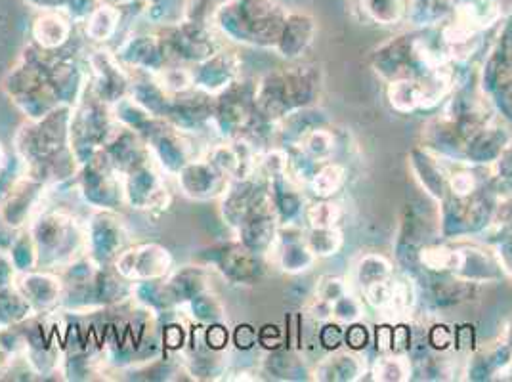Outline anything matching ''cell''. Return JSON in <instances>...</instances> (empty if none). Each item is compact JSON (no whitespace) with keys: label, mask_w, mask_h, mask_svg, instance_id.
Listing matches in <instances>:
<instances>
[{"label":"cell","mask_w":512,"mask_h":382,"mask_svg":"<svg viewBox=\"0 0 512 382\" xmlns=\"http://www.w3.org/2000/svg\"><path fill=\"white\" fill-rule=\"evenodd\" d=\"M321 92L318 65H299L287 71L270 73L255 90L256 115L264 121H278L310 107Z\"/></svg>","instance_id":"1"},{"label":"cell","mask_w":512,"mask_h":382,"mask_svg":"<svg viewBox=\"0 0 512 382\" xmlns=\"http://www.w3.org/2000/svg\"><path fill=\"white\" fill-rule=\"evenodd\" d=\"M285 18L274 0H226L213 16L224 33L260 46L278 44Z\"/></svg>","instance_id":"2"},{"label":"cell","mask_w":512,"mask_h":382,"mask_svg":"<svg viewBox=\"0 0 512 382\" xmlns=\"http://www.w3.org/2000/svg\"><path fill=\"white\" fill-rule=\"evenodd\" d=\"M411 165L428 195L436 201H442L448 193V174L442 167L440 157L427 148L415 149L411 153Z\"/></svg>","instance_id":"3"},{"label":"cell","mask_w":512,"mask_h":382,"mask_svg":"<svg viewBox=\"0 0 512 382\" xmlns=\"http://www.w3.org/2000/svg\"><path fill=\"white\" fill-rule=\"evenodd\" d=\"M316 35V23L306 14H291L285 18L278 48L285 58H299L300 54L312 44Z\"/></svg>","instance_id":"4"},{"label":"cell","mask_w":512,"mask_h":382,"mask_svg":"<svg viewBox=\"0 0 512 382\" xmlns=\"http://www.w3.org/2000/svg\"><path fill=\"white\" fill-rule=\"evenodd\" d=\"M363 371H365V363L352 350L350 352L335 350L333 356L318 363L314 375L318 381H358Z\"/></svg>","instance_id":"5"},{"label":"cell","mask_w":512,"mask_h":382,"mask_svg":"<svg viewBox=\"0 0 512 382\" xmlns=\"http://www.w3.org/2000/svg\"><path fill=\"white\" fill-rule=\"evenodd\" d=\"M394 279V268L388 258L381 255H365L356 266V283L362 293Z\"/></svg>","instance_id":"6"},{"label":"cell","mask_w":512,"mask_h":382,"mask_svg":"<svg viewBox=\"0 0 512 382\" xmlns=\"http://www.w3.org/2000/svg\"><path fill=\"white\" fill-rule=\"evenodd\" d=\"M297 146L321 165L331 161L337 149V140H335V134L325 125H316L300 136Z\"/></svg>","instance_id":"7"},{"label":"cell","mask_w":512,"mask_h":382,"mask_svg":"<svg viewBox=\"0 0 512 382\" xmlns=\"http://www.w3.org/2000/svg\"><path fill=\"white\" fill-rule=\"evenodd\" d=\"M478 293V283H472L461 277L451 276L432 285V297L438 306H457L469 302Z\"/></svg>","instance_id":"8"},{"label":"cell","mask_w":512,"mask_h":382,"mask_svg":"<svg viewBox=\"0 0 512 382\" xmlns=\"http://www.w3.org/2000/svg\"><path fill=\"white\" fill-rule=\"evenodd\" d=\"M344 184H346V169L341 163L327 161V163H321L318 170L314 172L308 186L318 199H331L342 190Z\"/></svg>","instance_id":"9"},{"label":"cell","mask_w":512,"mask_h":382,"mask_svg":"<svg viewBox=\"0 0 512 382\" xmlns=\"http://www.w3.org/2000/svg\"><path fill=\"white\" fill-rule=\"evenodd\" d=\"M69 31H71V25L67 23L64 16H60L56 12H46L35 22V27H33L37 41L46 48L64 44L69 37Z\"/></svg>","instance_id":"10"},{"label":"cell","mask_w":512,"mask_h":382,"mask_svg":"<svg viewBox=\"0 0 512 382\" xmlns=\"http://www.w3.org/2000/svg\"><path fill=\"white\" fill-rule=\"evenodd\" d=\"M318 256L310 251L306 241L302 237H293L283 243V251L279 253V260L285 272L299 274L310 270V266L316 262Z\"/></svg>","instance_id":"11"},{"label":"cell","mask_w":512,"mask_h":382,"mask_svg":"<svg viewBox=\"0 0 512 382\" xmlns=\"http://www.w3.org/2000/svg\"><path fill=\"white\" fill-rule=\"evenodd\" d=\"M375 381H409L411 377V363L407 354H386L381 356L373 367Z\"/></svg>","instance_id":"12"},{"label":"cell","mask_w":512,"mask_h":382,"mask_svg":"<svg viewBox=\"0 0 512 382\" xmlns=\"http://www.w3.org/2000/svg\"><path fill=\"white\" fill-rule=\"evenodd\" d=\"M119 10L111 4L102 2L90 16H88V33L96 41H106L107 37L117 29L119 23Z\"/></svg>","instance_id":"13"},{"label":"cell","mask_w":512,"mask_h":382,"mask_svg":"<svg viewBox=\"0 0 512 382\" xmlns=\"http://www.w3.org/2000/svg\"><path fill=\"white\" fill-rule=\"evenodd\" d=\"M306 245L318 258L333 256L342 245V235L339 228H310L306 234Z\"/></svg>","instance_id":"14"},{"label":"cell","mask_w":512,"mask_h":382,"mask_svg":"<svg viewBox=\"0 0 512 382\" xmlns=\"http://www.w3.org/2000/svg\"><path fill=\"white\" fill-rule=\"evenodd\" d=\"M490 186L497 191V195L511 197L512 195V140L501 151V155L493 163V176L488 178Z\"/></svg>","instance_id":"15"},{"label":"cell","mask_w":512,"mask_h":382,"mask_svg":"<svg viewBox=\"0 0 512 382\" xmlns=\"http://www.w3.org/2000/svg\"><path fill=\"white\" fill-rule=\"evenodd\" d=\"M304 216H306L310 228H339L342 211L341 207L337 203H333L331 199H320L318 203H314L312 207L306 209Z\"/></svg>","instance_id":"16"},{"label":"cell","mask_w":512,"mask_h":382,"mask_svg":"<svg viewBox=\"0 0 512 382\" xmlns=\"http://www.w3.org/2000/svg\"><path fill=\"white\" fill-rule=\"evenodd\" d=\"M417 302V289L407 276L394 277L392 281V304L390 312L394 314H409Z\"/></svg>","instance_id":"17"},{"label":"cell","mask_w":512,"mask_h":382,"mask_svg":"<svg viewBox=\"0 0 512 382\" xmlns=\"http://www.w3.org/2000/svg\"><path fill=\"white\" fill-rule=\"evenodd\" d=\"M367 14L375 22L383 25H392L404 16V2L402 0H362Z\"/></svg>","instance_id":"18"},{"label":"cell","mask_w":512,"mask_h":382,"mask_svg":"<svg viewBox=\"0 0 512 382\" xmlns=\"http://www.w3.org/2000/svg\"><path fill=\"white\" fill-rule=\"evenodd\" d=\"M362 314V300L352 297L350 293H346L337 302H333V318L337 319V321L352 323V321H358V319L362 318Z\"/></svg>","instance_id":"19"},{"label":"cell","mask_w":512,"mask_h":382,"mask_svg":"<svg viewBox=\"0 0 512 382\" xmlns=\"http://www.w3.org/2000/svg\"><path fill=\"white\" fill-rule=\"evenodd\" d=\"M427 342L436 352H448L451 346H455V331L446 323H436L428 329Z\"/></svg>","instance_id":"20"},{"label":"cell","mask_w":512,"mask_h":382,"mask_svg":"<svg viewBox=\"0 0 512 382\" xmlns=\"http://www.w3.org/2000/svg\"><path fill=\"white\" fill-rule=\"evenodd\" d=\"M369 342H371V333L360 321H352L344 329V344L348 346V350L362 352V350L369 346Z\"/></svg>","instance_id":"21"},{"label":"cell","mask_w":512,"mask_h":382,"mask_svg":"<svg viewBox=\"0 0 512 382\" xmlns=\"http://www.w3.org/2000/svg\"><path fill=\"white\" fill-rule=\"evenodd\" d=\"M348 293L346 283L339 277H321L318 287H316V298L325 300L329 304L337 302L339 298L344 297Z\"/></svg>","instance_id":"22"},{"label":"cell","mask_w":512,"mask_h":382,"mask_svg":"<svg viewBox=\"0 0 512 382\" xmlns=\"http://www.w3.org/2000/svg\"><path fill=\"white\" fill-rule=\"evenodd\" d=\"M318 342L325 350H339L342 344H344V329H342L339 323H325L318 331Z\"/></svg>","instance_id":"23"},{"label":"cell","mask_w":512,"mask_h":382,"mask_svg":"<svg viewBox=\"0 0 512 382\" xmlns=\"http://www.w3.org/2000/svg\"><path fill=\"white\" fill-rule=\"evenodd\" d=\"M491 224L497 226L501 232H507V235H512V195L511 197L499 199Z\"/></svg>","instance_id":"24"},{"label":"cell","mask_w":512,"mask_h":382,"mask_svg":"<svg viewBox=\"0 0 512 382\" xmlns=\"http://www.w3.org/2000/svg\"><path fill=\"white\" fill-rule=\"evenodd\" d=\"M493 255L497 258L503 274L512 279V235H503L499 243L493 247Z\"/></svg>","instance_id":"25"},{"label":"cell","mask_w":512,"mask_h":382,"mask_svg":"<svg viewBox=\"0 0 512 382\" xmlns=\"http://www.w3.org/2000/svg\"><path fill=\"white\" fill-rule=\"evenodd\" d=\"M488 98H490L491 104H495L505 117L512 119V79L505 85L495 88Z\"/></svg>","instance_id":"26"},{"label":"cell","mask_w":512,"mask_h":382,"mask_svg":"<svg viewBox=\"0 0 512 382\" xmlns=\"http://www.w3.org/2000/svg\"><path fill=\"white\" fill-rule=\"evenodd\" d=\"M392 329L394 327H390V325H381L375 331V346L381 356L392 354Z\"/></svg>","instance_id":"27"},{"label":"cell","mask_w":512,"mask_h":382,"mask_svg":"<svg viewBox=\"0 0 512 382\" xmlns=\"http://www.w3.org/2000/svg\"><path fill=\"white\" fill-rule=\"evenodd\" d=\"M501 340L512 350V319L507 323V327H505V331H503V339Z\"/></svg>","instance_id":"28"}]
</instances>
